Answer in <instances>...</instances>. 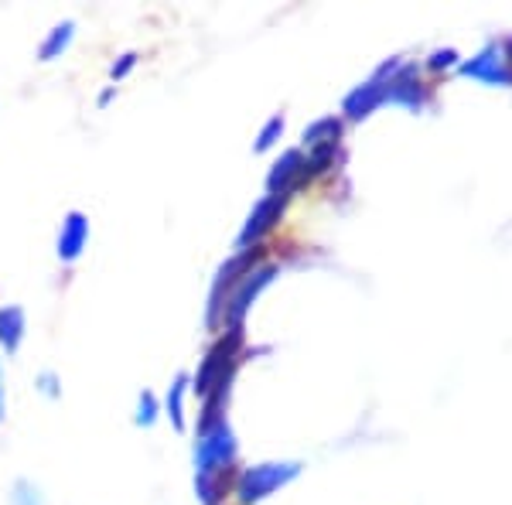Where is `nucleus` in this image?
Returning a JSON list of instances; mask_svg holds the SVG:
<instances>
[{
  "label": "nucleus",
  "instance_id": "1",
  "mask_svg": "<svg viewBox=\"0 0 512 505\" xmlns=\"http://www.w3.org/2000/svg\"><path fill=\"white\" fill-rule=\"evenodd\" d=\"M236 345H239V331H233L229 338H222V342L205 355L202 362V372L195 376V393H212V389H222L226 386V366H233V355H236Z\"/></svg>",
  "mask_w": 512,
  "mask_h": 505
},
{
  "label": "nucleus",
  "instance_id": "2",
  "mask_svg": "<svg viewBox=\"0 0 512 505\" xmlns=\"http://www.w3.org/2000/svg\"><path fill=\"white\" fill-rule=\"evenodd\" d=\"M86 239H89V219L72 209L65 215L62 233H59V260H65V263L79 260L82 250H86Z\"/></svg>",
  "mask_w": 512,
  "mask_h": 505
},
{
  "label": "nucleus",
  "instance_id": "3",
  "mask_svg": "<svg viewBox=\"0 0 512 505\" xmlns=\"http://www.w3.org/2000/svg\"><path fill=\"white\" fill-rule=\"evenodd\" d=\"M24 328H28L24 311L18 308V304H4V308H0V349H4L7 355H14L21 349Z\"/></svg>",
  "mask_w": 512,
  "mask_h": 505
},
{
  "label": "nucleus",
  "instance_id": "4",
  "mask_svg": "<svg viewBox=\"0 0 512 505\" xmlns=\"http://www.w3.org/2000/svg\"><path fill=\"white\" fill-rule=\"evenodd\" d=\"M72 35H76V21H62L59 28H52V35L41 41V52H38V55H41V62L59 59L65 48L72 45Z\"/></svg>",
  "mask_w": 512,
  "mask_h": 505
},
{
  "label": "nucleus",
  "instance_id": "5",
  "mask_svg": "<svg viewBox=\"0 0 512 505\" xmlns=\"http://www.w3.org/2000/svg\"><path fill=\"white\" fill-rule=\"evenodd\" d=\"M185 393H188V376L178 372V379L168 389V417L175 430H185Z\"/></svg>",
  "mask_w": 512,
  "mask_h": 505
},
{
  "label": "nucleus",
  "instance_id": "6",
  "mask_svg": "<svg viewBox=\"0 0 512 505\" xmlns=\"http://www.w3.org/2000/svg\"><path fill=\"white\" fill-rule=\"evenodd\" d=\"M14 505H45L41 502V492L35 485L28 482V478H21V482H14V495H11Z\"/></svg>",
  "mask_w": 512,
  "mask_h": 505
},
{
  "label": "nucleus",
  "instance_id": "7",
  "mask_svg": "<svg viewBox=\"0 0 512 505\" xmlns=\"http://www.w3.org/2000/svg\"><path fill=\"white\" fill-rule=\"evenodd\" d=\"M154 420H158V400H154V393H140V407H137V424L151 427Z\"/></svg>",
  "mask_w": 512,
  "mask_h": 505
},
{
  "label": "nucleus",
  "instance_id": "8",
  "mask_svg": "<svg viewBox=\"0 0 512 505\" xmlns=\"http://www.w3.org/2000/svg\"><path fill=\"white\" fill-rule=\"evenodd\" d=\"M140 62V55L137 52H127V55H120V62H113L110 65V76L113 79H123V76H130V69Z\"/></svg>",
  "mask_w": 512,
  "mask_h": 505
},
{
  "label": "nucleus",
  "instance_id": "9",
  "mask_svg": "<svg viewBox=\"0 0 512 505\" xmlns=\"http://www.w3.org/2000/svg\"><path fill=\"white\" fill-rule=\"evenodd\" d=\"M0 420H4V366H0Z\"/></svg>",
  "mask_w": 512,
  "mask_h": 505
}]
</instances>
